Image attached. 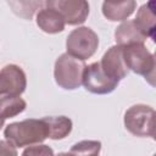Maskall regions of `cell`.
Segmentation results:
<instances>
[{
  "label": "cell",
  "mask_w": 156,
  "mask_h": 156,
  "mask_svg": "<svg viewBox=\"0 0 156 156\" xmlns=\"http://www.w3.org/2000/svg\"><path fill=\"white\" fill-rule=\"evenodd\" d=\"M4 136L16 147H26L40 144L48 139V128L43 118H28L7 124L4 130Z\"/></svg>",
  "instance_id": "6da1fadb"
},
{
  "label": "cell",
  "mask_w": 156,
  "mask_h": 156,
  "mask_svg": "<svg viewBox=\"0 0 156 156\" xmlns=\"http://www.w3.org/2000/svg\"><path fill=\"white\" fill-rule=\"evenodd\" d=\"M83 60L69 54H62L57 57L54 67V77L56 84L66 90H74L82 85L83 73L85 69Z\"/></svg>",
  "instance_id": "7a4b0ae2"
},
{
  "label": "cell",
  "mask_w": 156,
  "mask_h": 156,
  "mask_svg": "<svg viewBox=\"0 0 156 156\" xmlns=\"http://www.w3.org/2000/svg\"><path fill=\"white\" fill-rule=\"evenodd\" d=\"M123 57L129 71L143 76L151 85L155 84V56L146 49L144 43L123 46Z\"/></svg>",
  "instance_id": "3957f363"
},
{
  "label": "cell",
  "mask_w": 156,
  "mask_h": 156,
  "mask_svg": "<svg viewBox=\"0 0 156 156\" xmlns=\"http://www.w3.org/2000/svg\"><path fill=\"white\" fill-rule=\"evenodd\" d=\"M124 127L135 136L155 138V110L144 104L130 106L124 113Z\"/></svg>",
  "instance_id": "277c9868"
},
{
  "label": "cell",
  "mask_w": 156,
  "mask_h": 156,
  "mask_svg": "<svg viewBox=\"0 0 156 156\" xmlns=\"http://www.w3.org/2000/svg\"><path fill=\"white\" fill-rule=\"evenodd\" d=\"M99 37L89 27H78L73 29L66 40L67 54L83 61L90 58L98 50Z\"/></svg>",
  "instance_id": "5b68a950"
},
{
  "label": "cell",
  "mask_w": 156,
  "mask_h": 156,
  "mask_svg": "<svg viewBox=\"0 0 156 156\" xmlns=\"http://www.w3.org/2000/svg\"><path fill=\"white\" fill-rule=\"evenodd\" d=\"M48 9L58 12L66 24L78 26L87 21L89 16L88 0H45Z\"/></svg>",
  "instance_id": "8992f818"
},
{
  "label": "cell",
  "mask_w": 156,
  "mask_h": 156,
  "mask_svg": "<svg viewBox=\"0 0 156 156\" xmlns=\"http://www.w3.org/2000/svg\"><path fill=\"white\" fill-rule=\"evenodd\" d=\"M118 83V80L110 78L102 71L100 62H94L89 66H85L82 84L88 91L99 95L110 94L117 88Z\"/></svg>",
  "instance_id": "52a82bcc"
},
{
  "label": "cell",
  "mask_w": 156,
  "mask_h": 156,
  "mask_svg": "<svg viewBox=\"0 0 156 156\" xmlns=\"http://www.w3.org/2000/svg\"><path fill=\"white\" fill-rule=\"evenodd\" d=\"M27 87V77L17 65H6L0 69V96L21 95Z\"/></svg>",
  "instance_id": "ba28073f"
},
{
  "label": "cell",
  "mask_w": 156,
  "mask_h": 156,
  "mask_svg": "<svg viewBox=\"0 0 156 156\" xmlns=\"http://www.w3.org/2000/svg\"><path fill=\"white\" fill-rule=\"evenodd\" d=\"M100 66L102 71L115 80H122L127 77L129 69L124 62L123 57V46L113 45L111 46L102 56L100 61Z\"/></svg>",
  "instance_id": "9c48e42d"
},
{
  "label": "cell",
  "mask_w": 156,
  "mask_h": 156,
  "mask_svg": "<svg viewBox=\"0 0 156 156\" xmlns=\"http://www.w3.org/2000/svg\"><path fill=\"white\" fill-rule=\"evenodd\" d=\"M115 39L117 45L127 46L135 43H145L147 39L136 27L134 21H122V23L115 30Z\"/></svg>",
  "instance_id": "30bf717a"
},
{
  "label": "cell",
  "mask_w": 156,
  "mask_h": 156,
  "mask_svg": "<svg viewBox=\"0 0 156 156\" xmlns=\"http://www.w3.org/2000/svg\"><path fill=\"white\" fill-rule=\"evenodd\" d=\"M37 24L43 32L56 34L65 29L66 22L58 12L45 7L39 10V12L37 13Z\"/></svg>",
  "instance_id": "8fae6325"
},
{
  "label": "cell",
  "mask_w": 156,
  "mask_h": 156,
  "mask_svg": "<svg viewBox=\"0 0 156 156\" xmlns=\"http://www.w3.org/2000/svg\"><path fill=\"white\" fill-rule=\"evenodd\" d=\"M155 6L154 0L141 5L136 12L134 23L146 38H155Z\"/></svg>",
  "instance_id": "7c38bea8"
},
{
  "label": "cell",
  "mask_w": 156,
  "mask_h": 156,
  "mask_svg": "<svg viewBox=\"0 0 156 156\" xmlns=\"http://www.w3.org/2000/svg\"><path fill=\"white\" fill-rule=\"evenodd\" d=\"M43 121L48 128V138L52 140H60L72 132V121L66 116H49L43 117Z\"/></svg>",
  "instance_id": "4fadbf2b"
},
{
  "label": "cell",
  "mask_w": 156,
  "mask_h": 156,
  "mask_svg": "<svg viewBox=\"0 0 156 156\" xmlns=\"http://www.w3.org/2000/svg\"><path fill=\"white\" fill-rule=\"evenodd\" d=\"M136 9V0H126L119 4H102V15L112 22L126 21Z\"/></svg>",
  "instance_id": "5bb4252c"
},
{
  "label": "cell",
  "mask_w": 156,
  "mask_h": 156,
  "mask_svg": "<svg viewBox=\"0 0 156 156\" xmlns=\"http://www.w3.org/2000/svg\"><path fill=\"white\" fill-rule=\"evenodd\" d=\"M27 107V102L20 95H2L0 98V118L7 119L22 113Z\"/></svg>",
  "instance_id": "9a60e30c"
},
{
  "label": "cell",
  "mask_w": 156,
  "mask_h": 156,
  "mask_svg": "<svg viewBox=\"0 0 156 156\" xmlns=\"http://www.w3.org/2000/svg\"><path fill=\"white\" fill-rule=\"evenodd\" d=\"M11 10L24 20H30L40 7L41 0H6Z\"/></svg>",
  "instance_id": "2e32d148"
},
{
  "label": "cell",
  "mask_w": 156,
  "mask_h": 156,
  "mask_svg": "<svg viewBox=\"0 0 156 156\" xmlns=\"http://www.w3.org/2000/svg\"><path fill=\"white\" fill-rule=\"evenodd\" d=\"M101 143L98 140H82L72 146L68 151L69 155H99Z\"/></svg>",
  "instance_id": "e0dca14e"
},
{
  "label": "cell",
  "mask_w": 156,
  "mask_h": 156,
  "mask_svg": "<svg viewBox=\"0 0 156 156\" xmlns=\"http://www.w3.org/2000/svg\"><path fill=\"white\" fill-rule=\"evenodd\" d=\"M23 156H38V155H43V156H48V155H54V150L51 147H49L48 145H44V144H34V145H30L28 146L23 152H22Z\"/></svg>",
  "instance_id": "ac0fdd59"
},
{
  "label": "cell",
  "mask_w": 156,
  "mask_h": 156,
  "mask_svg": "<svg viewBox=\"0 0 156 156\" xmlns=\"http://www.w3.org/2000/svg\"><path fill=\"white\" fill-rule=\"evenodd\" d=\"M0 155H18L17 147L9 140H0Z\"/></svg>",
  "instance_id": "d6986e66"
},
{
  "label": "cell",
  "mask_w": 156,
  "mask_h": 156,
  "mask_svg": "<svg viewBox=\"0 0 156 156\" xmlns=\"http://www.w3.org/2000/svg\"><path fill=\"white\" fill-rule=\"evenodd\" d=\"M126 0H105L104 2H107V4H119V2H123Z\"/></svg>",
  "instance_id": "ffe728a7"
},
{
  "label": "cell",
  "mask_w": 156,
  "mask_h": 156,
  "mask_svg": "<svg viewBox=\"0 0 156 156\" xmlns=\"http://www.w3.org/2000/svg\"><path fill=\"white\" fill-rule=\"evenodd\" d=\"M4 122H5V119H1V118H0V129L4 127Z\"/></svg>",
  "instance_id": "44dd1931"
}]
</instances>
